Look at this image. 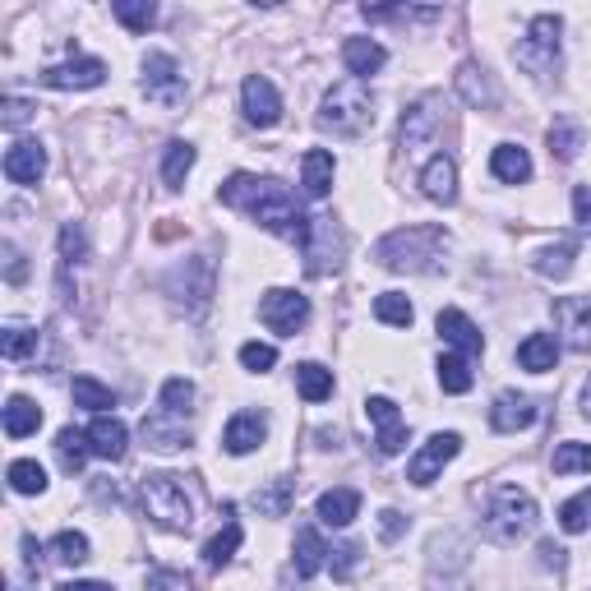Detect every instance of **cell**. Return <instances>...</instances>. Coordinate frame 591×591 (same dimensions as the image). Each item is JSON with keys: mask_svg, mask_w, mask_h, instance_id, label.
<instances>
[{"mask_svg": "<svg viewBox=\"0 0 591 591\" xmlns=\"http://www.w3.org/2000/svg\"><path fill=\"white\" fill-rule=\"evenodd\" d=\"M222 204L241 208L245 218H254L264 231H273V236H287V241H305V227H310V218L301 213V204H296V194L287 190L282 181H273V176H231L227 185L218 190Z\"/></svg>", "mask_w": 591, "mask_h": 591, "instance_id": "obj_1", "label": "cell"}, {"mask_svg": "<svg viewBox=\"0 0 591 591\" xmlns=\"http://www.w3.org/2000/svg\"><path fill=\"white\" fill-rule=\"evenodd\" d=\"M444 245H448L444 227H398L374 245V259L393 268V273H430L439 264Z\"/></svg>", "mask_w": 591, "mask_h": 591, "instance_id": "obj_2", "label": "cell"}, {"mask_svg": "<svg viewBox=\"0 0 591 591\" xmlns=\"http://www.w3.org/2000/svg\"><path fill=\"white\" fill-rule=\"evenodd\" d=\"M319 125L342 139H356L374 125V97L361 79H342L338 88H328L324 97V111H319Z\"/></svg>", "mask_w": 591, "mask_h": 591, "instance_id": "obj_3", "label": "cell"}, {"mask_svg": "<svg viewBox=\"0 0 591 591\" xmlns=\"http://www.w3.org/2000/svg\"><path fill=\"white\" fill-rule=\"evenodd\" d=\"M536 518H541V508L527 490L518 485H499L495 499H490V513H485V536L499 545H518L522 536L536 531Z\"/></svg>", "mask_w": 591, "mask_h": 591, "instance_id": "obj_4", "label": "cell"}, {"mask_svg": "<svg viewBox=\"0 0 591 591\" xmlns=\"http://www.w3.org/2000/svg\"><path fill=\"white\" fill-rule=\"evenodd\" d=\"M139 495H144L148 518H153L157 527H167V531H190L194 504H190V495H185L181 476H167V471H157V476H144Z\"/></svg>", "mask_w": 591, "mask_h": 591, "instance_id": "obj_5", "label": "cell"}, {"mask_svg": "<svg viewBox=\"0 0 591 591\" xmlns=\"http://www.w3.org/2000/svg\"><path fill=\"white\" fill-rule=\"evenodd\" d=\"M559 28H564L559 14H536V19H531L527 37L518 42V65L527 74H536V79L555 74V65H559Z\"/></svg>", "mask_w": 591, "mask_h": 591, "instance_id": "obj_6", "label": "cell"}, {"mask_svg": "<svg viewBox=\"0 0 591 591\" xmlns=\"http://www.w3.org/2000/svg\"><path fill=\"white\" fill-rule=\"evenodd\" d=\"M342 250H347V241H342L338 222H333V218H310V227H305V241H301L305 273H310V278H328V273H338Z\"/></svg>", "mask_w": 591, "mask_h": 591, "instance_id": "obj_7", "label": "cell"}, {"mask_svg": "<svg viewBox=\"0 0 591 591\" xmlns=\"http://www.w3.org/2000/svg\"><path fill=\"white\" fill-rule=\"evenodd\" d=\"M144 93H148V102H157V107H181L185 102V74H181V65H176V56H167V51H148L144 56Z\"/></svg>", "mask_w": 591, "mask_h": 591, "instance_id": "obj_8", "label": "cell"}, {"mask_svg": "<svg viewBox=\"0 0 591 591\" xmlns=\"http://www.w3.org/2000/svg\"><path fill=\"white\" fill-rule=\"evenodd\" d=\"M444 130V97H421L416 107L402 111V153H421Z\"/></svg>", "mask_w": 591, "mask_h": 591, "instance_id": "obj_9", "label": "cell"}, {"mask_svg": "<svg viewBox=\"0 0 591 591\" xmlns=\"http://www.w3.org/2000/svg\"><path fill=\"white\" fill-rule=\"evenodd\" d=\"M259 319H264L273 333L291 338V333H301L305 319H310V301H305L301 291L273 287V291H264V301H259Z\"/></svg>", "mask_w": 591, "mask_h": 591, "instance_id": "obj_10", "label": "cell"}, {"mask_svg": "<svg viewBox=\"0 0 591 591\" xmlns=\"http://www.w3.org/2000/svg\"><path fill=\"white\" fill-rule=\"evenodd\" d=\"M458 453H462V435H453V430H448V435H430V439L421 444V453L411 458L407 481H411V485H435V481H439V471H444L448 462L458 458Z\"/></svg>", "mask_w": 591, "mask_h": 591, "instance_id": "obj_11", "label": "cell"}, {"mask_svg": "<svg viewBox=\"0 0 591 591\" xmlns=\"http://www.w3.org/2000/svg\"><path fill=\"white\" fill-rule=\"evenodd\" d=\"M365 416L374 421V448L384 458H398L402 448H407V421L398 416V407L388 398H370L365 402Z\"/></svg>", "mask_w": 591, "mask_h": 591, "instance_id": "obj_12", "label": "cell"}, {"mask_svg": "<svg viewBox=\"0 0 591 591\" xmlns=\"http://www.w3.org/2000/svg\"><path fill=\"white\" fill-rule=\"evenodd\" d=\"M241 102H245V121L259 125V130L282 121V97H278V88H273V79H264V74H250V79H245Z\"/></svg>", "mask_w": 591, "mask_h": 591, "instance_id": "obj_13", "label": "cell"}, {"mask_svg": "<svg viewBox=\"0 0 591 591\" xmlns=\"http://www.w3.org/2000/svg\"><path fill=\"white\" fill-rule=\"evenodd\" d=\"M47 88H97L107 79V61L97 56H79V61H65V65H51V70L37 74Z\"/></svg>", "mask_w": 591, "mask_h": 591, "instance_id": "obj_14", "label": "cell"}, {"mask_svg": "<svg viewBox=\"0 0 591 591\" xmlns=\"http://www.w3.org/2000/svg\"><path fill=\"white\" fill-rule=\"evenodd\" d=\"M42 171H47V148L37 144V139H19V144L5 153V176H10L14 185H37Z\"/></svg>", "mask_w": 591, "mask_h": 591, "instance_id": "obj_15", "label": "cell"}, {"mask_svg": "<svg viewBox=\"0 0 591 591\" xmlns=\"http://www.w3.org/2000/svg\"><path fill=\"white\" fill-rule=\"evenodd\" d=\"M559 328L573 351H591V296H564L559 301Z\"/></svg>", "mask_w": 591, "mask_h": 591, "instance_id": "obj_16", "label": "cell"}, {"mask_svg": "<svg viewBox=\"0 0 591 591\" xmlns=\"http://www.w3.org/2000/svg\"><path fill=\"white\" fill-rule=\"evenodd\" d=\"M421 190H425V199H435V204H458V162L448 153H435L421 171Z\"/></svg>", "mask_w": 591, "mask_h": 591, "instance_id": "obj_17", "label": "cell"}, {"mask_svg": "<svg viewBox=\"0 0 591 591\" xmlns=\"http://www.w3.org/2000/svg\"><path fill=\"white\" fill-rule=\"evenodd\" d=\"M264 435H268L264 416H259V411H241V416H231L227 430H222V448L236 453V458H245V453H254V448L264 444Z\"/></svg>", "mask_w": 591, "mask_h": 591, "instance_id": "obj_18", "label": "cell"}, {"mask_svg": "<svg viewBox=\"0 0 591 591\" xmlns=\"http://www.w3.org/2000/svg\"><path fill=\"white\" fill-rule=\"evenodd\" d=\"M439 333H444V342H453V347H458L462 361H471V356H481V351H485L481 328L471 324L462 310H439Z\"/></svg>", "mask_w": 591, "mask_h": 591, "instance_id": "obj_19", "label": "cell"}, {"mask_svg": "<svg viewBox=\"0 0 591 591\" xmlns=\"http://www.w3.org/2000/svg\"><path fill=\"white\" fill-rule=\"evenodd\" d=\"M88 444H93L97 458L121 462L125 458V444H130V430H125L121 416H97V421L88 425Z\"/></svg>", "mask_w": 591, "mask_h": 591, "instance_id": "obj_20", "label": "cell"}, {"mask_svg": "<svg viewBox=\"0 0 591 591\" xmlns=\"http://www.w3.org/2000/svg\"><path fill=\"white\" fill-rule=\"evenodd\" d=\"M531 421H536V407H531V398H522V393H499L495 407H490V425H495L499 435H518Z\"/></svg>", "mask_w": 591, "mask_h": 591, "instance_id": "obj_21", "label": "cell"}, {"mask_svg": "<svg viewBox=\"0 0 591 591\" xmlns=\"http://www.w3.org/2000/svg\"><path fill=\"white\" fill-rule=\"evenodd\" d=\"M144 439H148V448H157V453H176V448L190 444V430H185L181 416L157 411V416H144Z\"/></svg>", "mask_w": 591, "mask_h": 591, "instance_id": "obj_22", "label": "cell"}, {"mask_svg": "<svg viewBox=\"0 0 591 591\" xmlns=\"http://www.w3.org/2000/svg\"><path fill=\"white\" fill-rule=\"evenodd\" d=\"M356 513H361V490H351V485L319 495V522H328V527H351Z\"/></svg>", "mask_w": 591, "mask_h": 591, "instance_id": "obj_23", "label": "cell"}, {"mask_svg": "<svg viewBox=\"0 0 591 591\" xmlns=\"http://www.w3.org/2000/svg\"><path fill=\"white\" fill-rule=\"evenodd\" d=\"M342 61H347V70L356 74V79H365V74L384 70L388 51L374 42V37H347V47H342Z\"/></svg>", "mask_w": 591, "mask_h": 591, "instance_id": "obj_24", "label": "cell"}, {"mask_svg": "<svg viewBox=\"0 0 591 591\" xmlns=\"http://www.w3.org/2000/svg\"><path fill=\"white\" fill-rule=\"evenodd\" d=\"M490 171H495L504 185H522L531 181V157L522 144H499L495 153H490Z\"/></svg>", "mask_w": 591, "mask_h": 591, "instance_id": "obj_25", "label": "cell"}, {"mask_svg": "<svg viewBox=\"0 0 591 591\" xmlns=\"http://www.w3.org/2000/svg\"><path fill=\"white\" fill-rule=\"evenodd\" d=\"M559 361V338L555 333H531L527 342L518 347V365L531 374H545V370H555Z\"/></svg>", "mask_w": 591, "mask_h": 591, "instance_id": "obj_26", "label": "cell"}, {"mask_svg": "<svg viewBox=\"0 0 591 591\" xmlns=\"http://www.w3.org/2000/svg\"><path fill=\"white\" fill-rule=\"evenodd\" d=\"M458 93H462L467 107H481V111H490L499 102L495 84H490V74H485L481 65H462V70H458Z\"/></svg>", "mask_w": 591, "mask_h": 591, "instance_id": "obj_27", "label": "cell"}, {"mask_svg": "<svg viewBox=\"0 0 591 591\" xmlns=\"http://www.w3.org/2000/svg\"><path fill=\"white\" fill-rule=\"evenodd\" d=\"M301 185L310 199H324L328 190H333V153H324V148H310L301 162Z\"/></svg>", "mask_w": 591, "mask_h": 591, "instance_id": "obj_28", "label": "cell"}, {"mask_svg": "<svg viewBox=\"0 0 591 591\" xmlns=\"http://www.w3.org/2000/svg\"><path fill=\"white\" fill-rule=\"evenodd\" d=\"M328 555H333V550H328L324 536H319L314 527H301V531H296V578H314V573L324 568Z\"/></svg>", "mask_w": 591, "mask_h": 591, "instance_id": "obj_29", "label": "cell"}, {"mask_svg": "<svg viewBox=\"0 0 591 591\" xmlns=\"http://www.w3.org/2000/svg\"><path fill=\"white\" fill-rule=\"evenodd\" d=\"M250 504L259 508V518H287L291 504H296V485L291 481H268L264 490H254Z\"/></svg>", "mask_w": 591, "mask_h": 591, "instance_id": "obj_30", "label": "cell"}, {"mask_svg": "<svg viewBox=\"0 0 591 591\" xmlns=\"http://www.w3.org/2000/svg\"><path fill=\"white\" fill-rule=\"evenodd\" d=\"M37 425H42V407H37L33 398H19V393H14V398L5 402V435L24 439V435H33Z\"/></svg>", "mask_w": 591, "mask_h": 591, "instance_id": "obj_31", "label": "cell"}, {"mask_svg": "<svg viewBox=\"0 0 591 591\" xmlns=\"http://www.w3.org/2000/svg\"><path fill=\"white\" fill-rule=\"evenodd\" d=\"M296 393H301L305 402H324L333 398V370H324V365H296Z\"/></svg>", "mask_w": 591, "mask_h": 591, "instance_id": "obj_32", "label": "cell"}, {"mask_svg": "<svg viewBox=\"0 0 591 591\" xmlns=\"http://www.w3.org/2000/svg\"><path fill=\"white\" fill-rule=\"evenodd\" d=\"M88 453H93V444H88V435L84 430H74V425H65L61 435H56V458H61V467L70 471H84V462H88Z\"/></svg>", "mask_w": 591, "mask_h": 591, "instance_id": "obj_33", "label": "cell"}, {"mask_svg": "<svg viewBox=\"0 0 591 591\" xmlns=\"http://www.w3.org/2000/svg\"><path fill=\"white\" fill-rule=\"evenodd\" d=\"M70 393H74V407H88V411H97V416H107V407H116V393H111L107 384H97L93 374H79L70 384Z\"/></svg>", "mask_w": 591, "mask_h": 591, "instance_id": "obj_34", "label": "cell"}, {"mask_svg": "<svg viewBox=\"0 0 591 591\" xmlns=\"http://www.w3.org/2000/svg\"><path fill=\"white\" fill-rule=\"evenodd\" d=\"M573 254H578V245L573 241H559V245H550V250H541L536 259H531V268L541 273V278H568L573 273Z\"/></svg>", "mask_w": 591, "mask_h": 591, "instance_id": "obj_35", "label": "cell"}, {"mask_svg": "<svg viewBox=\"0 0 591 591\" xmlns=\"http://www.w3.org/2000/svg\"><path fill=\"white\" fill-rule=\"evenodd\" d=\"M241 522H227V527L218 531V536H213V541L204 545V564L208 568H227L231 564V555H236V550H241Z\"/></svg>", "mask_w": 591, "mask_h": 591, "instance_id": "obj_36", "label": "cell"}, {"mask_svg": "<svg viewBox=\"0 0 591 591\" xmlns=\"http://www.w3.org/2000/svg\"><path fill=\"white\" fill-rule=\"evenodd\" d=\"M190 167H194V148L185 144V139L167 144V157H162V181H167V190H181Z\"/></svg>", "mask_w": 591, "mask_h": 591, "instance_id": "obj_37", "label": "cell"}, {"mask_svg": "<svg viewBox=\"0 0 591 591\" xmlns=\"http://www.w3.org/2000/svg\"><path fill=\"white\" fill-rule=\"evenodd\" d=\"M374 319H379V324H393V328H407L411 319H416V310H411V301L402 291H384V296H374Z\"/></svg>", "mask_w": 591, "mask_h": 591, "instance_id": "obj_38", "label": "cell"}, {"mask_svg": "<svg viewBox=\"0 0 591 591\" xmlns=\"http://www.w3.org/2000/svg\"><path fill=\"white\" fill-rule=\"evenodd\" d=\"M10 490L14 495H42L47 490V471L37 467V462H28V458H19V462H10Z\"/></svg>", "mask_w": 591, "mask_h": 591, "instance_id": "obj_39", "label": "cell"}, {"mask_svg": "<svg viewBox=\"0 0 591 591\" xmlns=\"http://www.w3.org/2000/svg\"><path fill=\"white\" fill-rule=\"evenodd\" d=\"M111 14H116L130 33H148V28L157 24V5H148V0H116Z\"/></svg>", "mask_w": 591, "mask_h": 591, "instance_id": "obj_40", "label": "cell"}, {"mask_svg": "<svg viewBox=\"0 0 591 591\" xmlns=\"http://www.w3.org/2000/svg\"><path fill=\"white\" fill-rule=\"evenodd\" d=\"M33 351H37V333H33V328L10 324L5 333H0V356H5V361H28Z\"/></svg>", "mask_w": 591, "mask_h": 591, "instance_id": "obj_41", "label": "cell"}, {"mask_svg": "<svg viewBox=\"0 0 591 591\" xmlns=\"http://www.w3.org/2000/svg\"><path fill=\"white\" fill-rule=\"evenodd\" d=\"M435 370H439V388L444 393H471V370L462 356H439Z\"/></svg>", "mask_w": 591, "mask_h": 591, "instance_id": "obj_42", "label": "cell"}, {"mask_svg": "<svg viewBox=\"0 0 591 591\" xmlns=\"http://www.w3.org/2000/svg\"><path fill=\"white\" fill-rule=\"evenodd\" d=\"M582 148V130L573 121H555L550 125V153L559 157V162H573Z\"/></svg>", "mask_w": 591, "mask_h": 591, "instance_id": "obj_43", "label": "cell"}, {"mask_svg": "<svg viewBox=\"0 0 591 591\" xmlns=\"http://www.w3.org/2000/svg\"><path fill=\"white\" fill-rule=\"evenodd\" d=\"M190 402H194V384L190 379H167V384H162V411H167V416H190Z\"/></svg>", "mask_w": 591, "mask_h": 591, "instance_id": "obj_44", "label": "cell"}, {"mask_svg": "<svg viewBox=\"0 0 591 591\" xmlns=\"http://www.w3.org/2000/svg\"><path fill=\"white\" fill-rule=\"evenodd\" d=\"M51 559H61V564H84L88 559V536L84 531H61V536L51 541Z\"/></svg>", "mask_w": 591, "mask_h": 591, "instance_id": "obj_45", "label": "cell"}, {"mask_svg": "<svg viewBox=\"0 0 591 591\" xmlns=\"http://www.w3.org/2000/svg\"><path fill=\"white\" fill-rule=\"evenodd\" d=\"M591 522V490H582L578 499H568L564 508H559V527L568 531V536H578V531H587Z\"/></svg>", "mask_w": 591, "mask_h": 591, "instance_id": "obj_46", "label": "cell"}, {"mask_svg": "<svg viewBox=\"0 0 591 591\" xmlns=\"http://www.w3.org/2000/svg\"><path fill=\"white\" fill-rule=\"evenodd\" d=\"M591 471V444H559L555 448V476Z\"/></svg>", "mask_w": 591, "mask_h": 591, "instance_id": "obj_47", "label": "cell"}, {"mask_svg": "<svg viewBox=\"0 0 591 591\" xmlns=\"http://www.w3.org/2000/svg\"><path fill=\"white\" fill-rule=\"evenodd\" d=\"M241 365H245V370H254V374H268L273 365H278V351L268 347V342H245V347H241Z\"/></svg>", "mask_w": 591, "mask_h": 591, "instance_id": "obj_48", "label": "cell"}, {"mask_svg": "<svg viewBox=\"0 0 591 591\" xmlns=\"http://www.w3.org/2000/svg\"><path fill=\"white\" fill-rule=\"evenodd\" d=\"M84 254H88L84 231L74 227V222H65V227H61V259H65V264H79Z\"/></svg>", "mask_w": 591, "mask_h": 591, "instance_id": "obj_49", "label": "cell"}, {"mask_svg": "<svg viewBox=\"0 0 591 591\" xmlns=\"http://www.w3.org/2000/svg\"><path fill=\"white\" fill-rule=\"evenodd\" d=\"M148 591H190V578L171 573V568H157V573H148Z\"/></svg>", "mask_w": 591, "mask_h": 591, "instance_id": "obj_50", "label": "cell"}, {"mask_svg": "<svg viewBox=\"0 0 591 591\" xmlns=\"http://www.w3.org/2000/svg\"><path fill=\"white\" fill-rule=\"evenodd\" d=\"M402 531H407V518H402L398 508H384V513H379V536H384V541H398Z\"/></svg>", "mask_w": 591, "mask_h": 591, "instance_id": "obj_51", "label": "cell"}, {"mask_svg": "<svg viewBox=\"0 0 591 591\" xmlns=\"http://www.w3.org/2000/svg\"><path fill=\"white\" fill-rule=\"evenodd\" d=\"M573 213H578V227L591 236V185H578V190H573Z\"/></svg>", "mask_w": 591, "mask_h": 591, "instance_id": "obj_52", "label": "cell"}, {"mask_svg": "<svg viewBox=\"0 0 591 591\" xmlns=\"http://www.w3.org/2000/svg\"><path fill=\"white\" fill-rule=\"evenodd\" d=\"M28 116H33V107H28V102H19V97H10V102H5V125H10V130L28 125Z\"/></svg>", "mask_w": 591, "mask_h": 591, "instance_id": "obj_53", "label": "cell"}, {"mask_svg": "<svg viewBox=\"0 0 591 591\" xmlns=\"http://www.w3.org/2000/svg\"><path fill=\"white\" fill-rule=\"evenodd\" d=\"M425 591H471V582L467 578H439V573H430V582H425Z\"/></svg>", "mask_w": 591, "mask_h": 591, "instance_id": "obj_54", "label": "cell"}, {"mask_svg": "<svg viewBox=\"0 0 591 591\" xmlns=\"http://www.w3.org/2000/svg\"><path fill=\"white\" fill-rule=\"evenodd\" d=\"M333 573H338V578H347L351 573V564H356V555H361V550H356V545H342V550H333Z\"/></svg>", "mask_w": 591, "mask_h": 591, "instance_id": "obj_55", "label": "cell"}, {"mask_svg": "<svg viewBox=\"0 0 591 591\" xmlns=\"http://www.w3.org/2000/svg\"><path fill=\"white\" fill-rule=\"evenodd\" d=\"M5 278L24 282V259H19V250H14V245H5Z\"/></svg>", "mask_w": 591, "mask_h": 591, "instance_id": "obj_56", "label": "cell"}, {"mask_svg": "<svg viewBox=\"0 0 591 591\" xmlns=\"http://www.w3.org/2000/svg\"><path fill=\"white\" fill-rule=\"evenodd\" d=\"M541 555H545V564H555V568H564V550H559L555 541H545L541 545Z\"/></svg>", "mask_w": 591, "mask_h": 591, "instance_id": "obj_57", "label": "cell"}, {"mask_svg": "<svg viewBox=\"0 0 591 591\" xmlns=\"http://www.w3.org/2000/svg\"><path fill=\"white\" fill-rule=\"evenodd\" d=\"M56 591H111L107 582H65V587H56Z\"/></svg>", "mask_w": 591, "mask_h": 591, "instance_id": "obj_58", "label": "cell"}, {"mask_svg": "<svg viewBox=\"0 0 591 591\" xmlns=\"http://www.w3.org/2000/svg\"><path fill=\"white\" fill-rule=\"evenodd\" d=\"M582 411L591 416V379H587V388H582Z\"/></svg>", "mask_w": 591, "mask_h": 591, "instance_id": "obj_59", "label": "cell"}]
</instances>
